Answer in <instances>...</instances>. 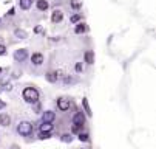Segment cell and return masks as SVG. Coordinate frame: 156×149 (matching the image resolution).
<instances>
[{
  "label": "cell",
  "instance_id": "6da1fadb",
  "mask_svg": "<svg viewBox=\"0 0 156 149\" xmlns=\"http://www.w3.org/2000/svg\"><path fill=\"white\" fill-rule=\"evenodd\" d=\"M17 132L22 137H31L33 135V124L30 121H20L17 124Z\"/></svg>",
  "mask_w": 156,
  "mask_h": 149
},
{
  "label": "cell",
  "instance_id": "7a4b0ae2",
  "mask_svg": "<svg viewBox=\"0 0 156 149\" xmlns=\"http://www.w3.org/2000/svg\"><path fill=\"white\" fill-rule=\"evenodd\" d=\"M23 99H25L27 102L34 104V102L39 101V92H37L34 87H27V89L23 90Z\"/></svg>",
  "mask_w": 156,
  "mask_h": 149
},
{
  "label": "cell",
  "instance_id": "3957f363",
  "mask_svg": "<svg viewBox=\"0 0 156 149\" xmlns=\"http://www.w3.org/2000/svg\"><path fill=\"white\" fill-rule=\"evenodd\" d=\"M57 107H59L62 112L68 110V109H70V99H68V98H59V99H57Z\"/></svg>",
  "mask_w": 156,
  "mask_h": 149
},
{
  "label": "cell",
  "instance_id": "277c9868",
  "mask_svg": "<svg viewBox=\"0 0 156 149\" xmlns=\"http://www.w3.org/2000/svg\"><path fill=\"white\" fill-rule=\"evenodd\" d=\"M85 123V115L82 112H76L74 117H73V124H77V126H83Z\"/></svg>",
  "mask_w": 156,
  "mask_h": 149
},
{
  "label": "cell",
  "instance_id": "5b68a950",
  "mask_svg": "<svg viewBox=\"0 0 156 149\" xmlns=\"http://www.w3.org/2000/svg\"><path fill=\"white\" fill-rule=\"evenodd\" d=\"M27 56H28V53H27V50H23V48H20V50H17V51L14 53V59H16L17 62L25 61V59H27Z\"/></svg>",
  "mask_w": 156,
  "mask_h": 149
},
{
  "label": "cell",
  "instance_id": "8992f818",
  "mask_svg": "<svg viewBox=\"0 0 156 149\" xmlns=\"http://www.w3.org/2000/svg\"><path fill=\"white\" fill-rule=\"evenodd\" d=\"M54 118H56V114L53 110H47V112H43V115H42V123H51Z\"/></svg>",
  "mask_w": 156,
  "mask_h": 149
},
{
  "label": "cell",
  "instance_id": "52a82bcc",
  "mask_svg": "<svg viewBox=\"0 0 156 149\" xmlns=\"http://www.w3.org/2000/svg\"><path fill=\"white\" fill-rule=\"evenodd\" d=\"M62 19H63V13H62L60 9H54L53 14H51V22H53V24H59Z\"/></svg>",
  "mask_w": 156,
  "mask_h": 149
},
{
  "label": "cell",
  "instance_id": "ba28073f",
  "mask_svg": "<svg viewBox=\"0 0 156 149\" xmlns=\"http://www.w3.org/2000/svg\"><path fill=\"white\" fill-rule=\"evenodd\" d=\"M31 62L34 64V65H40V64H43V54L42 53H34L31 56Z\"/></svg>",
  "mask_w": 156,
  "mask_h": 149
},
{
  "label": "cell",
  "instance_id": "9c48e42d",
  "mask_svg": "<svg viewBox=\"0 0 156 149\" xmlns=\"http://www.w3.org/2000/svg\"><path fill=\"white\" fill-rule=\"evenodd\" d=\"M9 124H11V117L8 114L0 115V126H9Z\"/></svg>",
  "mask_w": 156,
  "mask_h": 149
},
{
  "label": "cell",
  "instance_id": "30bf717a",
  "mask_svg": "<svg viewBox=\"0 0 156 149\" xmlns=\"http://www.w3.org/2000/svg\"><path fill=\"white\" fill-rule=\"evenodd\" d=\"M47 79H48L50 82H57L59 73H57V72H48V73H47Z\"/></svg>",
  "mask_w": 156,
  "mask_h": 149
},
{
  "label": "cell",
  "instance_id": "8fae6325",
  "mask_svg": "<svg viewBox=\"0 0 156 149\" xmlns=\"http://www.w3.org/2000/svg\"><path fill=\"white\" fill-rule=\"evenodd\" d=\"M85 62H87V64H93V62H94V53H93L91 50L85 51Z\"/></svg>",
  "mask_w": 156,
  "mask_h": 149
},
{
  "label": "cell",
  "instance_id": "7c38bea8",
  "mask_svg": "<svg viewBox=\"0 0 156 149\" xmlns=\"http://www.w3.org/2000/svg\"><path fill=\"white\" fill-rule=\"evenodd\" d=\"M37 9L39 11H47L48 9V2L47 0H37Z\"/></svg>",
  "mask_w": 156,
  "mask_h": 149
},
{
  "label": "cell",
  "instance_id": "4fadbf2b",
  "mask_svg": "<svg viewBox=\"0 0 156 149\" xmlns=\"http://www.w3.org/2000/svg\"><path fill=\"white\" fill-rule=\"evenodd\" d=\"M19 5H20V8H22V9H30V8H31V5H33V0H20Z\"/></svg>",
  "mask_w": 156,
  "mask_h": 149
},
{
  "label": "cell",
  "instance_id": "5bb4252c",
  "mask_svg": "<svg viewBox=\"0 0 156 149\" xmlns=\"http://www.w3.org/2000/svg\"><path fill=\"white\" fill-rule=\"evenodd\" d=\"M82 107H83V110H85V114H87L88 117H91V109H90V104H88L87 98L82 99Z\"/></svg>",
  "mask_w": 156,
  "mask_h": 149
},
{
  "label": "cell",
  "instance_id": "9a60e30c",
  "mask_svg": "<svg viewBox=\"0 0 156 149\" xmlns=\"http://www.w3.org/2000/svg\"><path fill=\"white\" fill-rule=\"evenodd\" d=\"M53 124L51 123H42L40 124V132H51Z\"/></svg>",
  "mask_w": 156,
  "mask_h": 149
},
{
  "label": "cell",
  "instance_id": "2e32d148",
  "mask_svg": "<svg viewBox=\"0 0 156 149\" xmlns=\"http://www.w3.org/2000/svg\"><path fill=\"white\" fill-rule=\"evenodd\" d=\"M85 30H87V27H85V24H82V22H80V24H77V25H76V28H74L76 34H80V33H83Z\"/></svg>",
  "mask_w": 156,
  "mask_h": 149
},
{
  "label": "cell",
  "instance_id": "e0dca14e",
  "mask_svg": "<svg viewBox=\"0 0 156 149\" xmlns=\"http://www.w3.org/2000/svg\"><path fill=\"white\" fill-rule=\"evenodd\" d=\"M14 34H16L19 39H25V37H27V33H25V31H22V30H16Z\"/></svg>",
  "mask_w": 156,
  "mask_h": 149
},
{
  "label": "cell",
  "instance_id": "ac0fdd59",
  "mask_svg": "<svg viewBox=\"0 0 156 149\" xmlns=\"http://www.w3.org/2000/svg\"><path fill=\"white\" fill-rule=\"evenodd\" d=\"M80 19H82L80 14H74V16H71L70 20H71V24H79V20H80Z\"/></svg>",
  "mask_w": 156,
  "mask_h": 149
},
{
  "label": "cell",
  "instance_id": "d6986e66",
  "mask_svg": "<svg viewBox=\"0 0 156 149\" xmlns=\"http://www.w3.org/2000/svg\"><path fill=\"white\" fill-rule=\"evenodd\" d=\"M71 6H73L74 9H79V8L82 6V3H80V0H71Z\"/></svg>",
  "mask_w": 156,
  "mask_h": 149
},
{
  "label": "cell",
  "instance_id": "ffe728a7",
  "mask_svg": "<svg viewBox=\"0 0 156 149\" xmlns=\"http://www.w3.org/2000/svg\"><path fill=\"white\" fill-rule=\"evenodd\" d=\"M51 137V132H40L39 134V138L40 140H47V138H50Z\"/></svg>",
  "mask_w": 156,
  "mask_h": 149
},
{
  "label": "cell",
  "instance_id": "44dd1931",
  "mask_svg": "<svg viewBox=\"0 0 156 149\" xmlns=\"http://www.w3.org/2000/svg\"><path fill=\"white\" fill-rule=\"evenodd\" d=\"M79 140H80V141H88V140H90V137H88V134L79 132Z\"/></svg>",
  "mask_w": 156,
  "mask_h": 149
},
{
  "label": "cell",
  "instance_id": "7402d4cb",
  "mask_svg": "<svg viewBox=\"0 0 156 149\" xmlns=\"http://www.w3.org/2000/svg\"><path fill=\"white\" fill-rule=\"evenodd\" d=\"M73 140V137L70 135V134H65V135H62V141H65V143H70Z\"/></svg>",
  "mask_w": 156,
  "mask_h": 149
},
{
  "label": "cell",
  "instance_id": "603a6c76",
  "mask_svg": "<svg viewBox=\"0 0 156 149\" xmlns=\"http://www.w3.org/2000/svg\"><path fill=\"white\" fill-rule=\"evenodd\" d=\"M80 129H82V126H77V124H73V127H71V131H73L74 134H79Z\"/></svg>",
  "mask_w": 156,
  "mask_h": 149
},
{
  "label": "cell",
  "instance_id": "cb8c5ba5",
  "mask_svg": "<svg viewBox=\"0 0 156 149\" xmlns=\"http://www.w3.org/2000/svg\"><path fill=\"white\" fill-rule=\"evenodd\" d=\"M74 69H76V72H77V73H80V72L83 70V65H82V62H77Z\"/></svg>",
  "mask_w": 156,
  "mask_h": 149
},
{
  "label": "cell",
  "instance_id": "d4e9b609",
  "mask_svg": "<svg viewBox=\"0 0 156 149\" xmlns=\"http://www.w3.org/2000/svg\"><path fill=\"white\" fill-rule=\"evenodd\" d=\"M6 53V47L5 45H0V56H3Z\"/></svg>",
  "mask_w": 156,
  "mask_h": 149
},
{
  "label": "cell",
  "instance_id": "484cf974",
  "mask_svg": "<svg viewBox=\"0 0 156 149\" xmlns=\"http://www.w3.org/2000/svg\"><path fill=\"white\" fill-rule=\"evenodd\" d=\"M3 107H5V102H3V101H0V109H3Z\"/></svg>",
  "mask_w": 156,
  "mask_h": 149
},
{
  "label": "cell",
  "instance_id": "4316f807",
  "mask_svg": "<svg viewBox=\"0 0 156 149\" xmlns=\"http://www.w3.org/2000/svg\"><path fill=\"white\" fill-rule=\"evenodd\" d=\"M11 149H20V147H19V146H17V144H14V146H12V147H11Z\"/></svg>",
  "mask_w": 156,
  "mask_h": 149
},
{
  "label": "cell",
  "instance_id": "83f0119b",
  "mask_svg": "<svg viewBox=\"0 0 156 149\" xmlns=\"http://www.w3.org/2000/svg\"><path fill=\"white\" fill-rule=\"evenodd\" d=\"M0 75H2V69H0Z\"/></svg>",
  "mask_w": 156,
  "mask_h": 149
}]
</instances>
